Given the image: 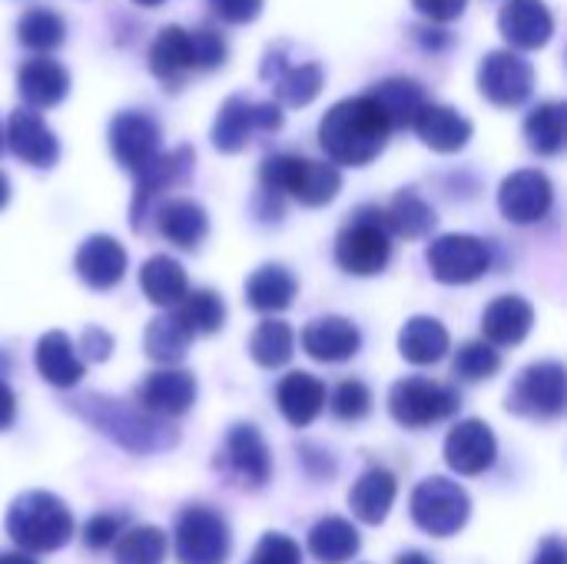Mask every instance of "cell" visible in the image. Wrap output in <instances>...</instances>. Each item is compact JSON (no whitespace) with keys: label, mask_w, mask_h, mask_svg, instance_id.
Segmentation results:
<instances>
[{"label":"cell","mask_w":567,"mask_h":564,"mask_svg":"<svg viewBox=\"0 0 567 564\" xmlns=\"http://www.w3.org/2000/svg\"><path fill=\"white\" fill-rule=\"evenodd\" d=\"M389 123L369 96L336 103L319 123V143L339 166H369L389 143Z\"/></svg>","instance_id":"cell-1"},{"label":"cell","mask_w":567,"mask_h":564,"mask_svg":"<svg viewBox=\"0 0 567 564\" xmlns=\"http://www.w3.org/2000/svg\"><path fill=\"white\" fill-rule=\"evenodd\" d=\"M73 412L80 419H86L96 432H103L106 439H113L116 445H123L130 452H159V449L176 442V432H169L163 425V419L146 416L140 406L133 409L120 399L83 396L73 402Z\"/></svg>","instance_id":"cell-2"},{"label":"cell","mask_w":567,"mask_h":564,"mask_svg":"<svg viewBox=\"0 0 567 564\" xmlns=\"http://www.w3.org/2000/svg\"><path fill=\"white\" fill-rule=\"evenodd\" d=\"M7 535L33 555L56 552L73 535L70 509L50 492H23L7 509Z\"/></svg>","instance_id":"cell-3"},{"label":"cell","mask_w":567,"mask_h":564,"mask_svg":"<svg viewBox=\"0 0 567 564\" xmlns=\"http://www.w3.org/2000/svg\"><path fill=\"white\" fill-rule=\"evenodd\" d=\"M262 189L269 196H292L302 206H326L339 196L342 176L329 163L279 153L262 163Z\"/></svg>","instance_id":"cell-4"},{"label":"cell","mask_w":567,"mask_h":564,"mask_svg":"<svg viewBox=\"0 0 567 564\" xmlns=\"http://www.w3.org/2000/svg\"><path fill=\"white\" fill-rule=\"evenodd\" d=\"M392 259V233L382 209H362L336 239V263L349 276H375Z\"/></svg>","instance_id":"cell-5"},{"label":"cell","mask_w":567,"mask_h":564,"mask_svg":"<svg viewBox=\"0 0 567 564\" xmlns=\"http://www.w3.org/2000/svg\"><path fill=\"white\" fill-rule=\"evenodd\" d=\"M468 515H472V499L452 479L432 475L412 492V519L422 532H429L435 539L458 535L465 529Z\"/></svg>","instance_id":"cell-6"},{"label":"cell","mask_w":567,"mask_h":564,"mask_svg":"<svg viewBox=\"0 0 567 564\" xmlns=\"http://www.w3.org/2000/svg\"><path fill=\"white\" fill-rule=\"evenodd\" d=\"M233 548L229 525L206 505H193L176 522V562L179 564H226Z\"/></svg>","instance_id":"cell-7"},{"label":"cell","mask_w":567,"mask_h":564,"mask_svg":"<svg viewBox=\"0 0 567 564\" xmlns=\"http://www.w3.org/2000/svg\"><path fill=\"white\" fill-rule=\"evenodd\" d=\"M458 409V396L432 379H402L389 392V412L405 429H425L449 419Z\"/></svg>","instance_id":"cell-8"},{"label":"cell","mask_w":567,"mask_h":564,"mask_svg":"<svg viewBox=\"0 0 567 564\" xmlns=\"http://www.w3.org/2000/svg\"><path fill=\"white\" fill-rule=\"evenodd\" d=\"M429 269L439 283L445 286H468L475 279H482L488 273V246L478 239V236H468V233H449V236H439L429 253Z\"/></svg>","instance_id":"cell-9"},{"label":"cell","mask_w":567,"mask_h":564,"mask_svg":"<svg viewBox=\"0 0 567 564\" xmlns=\"http://www.w3.org/2000/svg\"><path fill=\"white\" fill-rule=\"evenodd\" d=\"M565 366L561 362H535L528 366L508 392V409L518 416L555 419L565 412Z\"/></svg>","instance_id":"cell-10"},{"label":"cell","mask_w":567,"mask_h":564,"mask_svg":"<svg viewBox=\"0 0 567 564\" xmlns=\"http://www.w3.org/2000/svg\"><path fill=\"white\" fill-rule=\"evenodd\" d=\"M478 90L495 106H522L535 90V70L515 50H495L478 66Z\"/></svg>","instance_id":"cell-11"},{"label":"cell","mask_w":567,"mask_h":564,"mask_svg":"<svg viewBox=\"0 0 567 564\" xmlns=\"http://www.w3.org/2000/svg\"><path fill=\"white\" fill-rule=\"evenodd\" d=\"M110 150L113 160L130 170V173H143L156 156H159V126L153 116L146 113H120L110 123Z\"/></svg>","instance_id":"cell-12"},{"label":"cell","mask_w":567,"mask_h":564,"mask_svg":"<svg viewBox=\"0 0 567 564\" xmlns=\"http://www.w3.org/2000/svg\"><path fill=\"white\" fill-rule=\"evenodd\" d=\"M551 203H555V189L542 170H518V173L505 176V183L498 189L502 216L518 226H528V223H538L542 216H548Z\"/></svg>","instance_id":"cell-13"},{"label":"cell","mask_w":567,"mask_h":564,"mask_svg":"<svg viewBox=\"0 0 567 564\" xmlns=\"http://www.w3.org/2000/svg\"><path fill=\"white\" fill-rule=\"evenodd\" d=\"M495 455H498L495 432L485 422H478V419L458 422L449 432V439H445V462L458 475H482V472H488L495 465Z\"/></svg>","instance_id":"cell-14"},{"label":"cell","mask_w":567,"mask_h":564,"mask_svg":"<svg viewBox=\"0 0 567 564\" xmlns=\"http://www.w3.org/2000/svg\"><path fill=\"white\" fill-rule=\"evenodd\" d=\"M193 402H196V379L183 369H159L146 376L136 389V406L156 419L183 416L189 412Z\"/></svg>","instance_id":"cell-15"},{"label":"cell","mask_w":567,"mask_h":564,"mask_svg":"<svg viewBox=\"0 0 567 564\" xmlns=\"http://www.w3.org/2000/svg\"><path fill=\"white\" fill-rule=\"evenodd\" d=\"M3 140H7V146L13 150V156L23 160L27 166L50 170V166L60 160V143H56V136L50 133V126L40 120L37 110H27V106H23V110H13Z\"/></svg>","instance_id":"cell-16"},{"label":"cell","mask_w":567,"mask_h":564,"mask_svg":"<svg viewBox=\"0 0 567 564\" xmlns=\"http://www.w3.org/2000/svg\"><path fill=\"white\" fill-rule=\"evenodd\" d=\"M193 170V150L179 146L173 153H159L143 173H136V193H133V229H143V216L150 213L153 199L166 193L169 186L183 183Z\"/></svg>","instance_id":"cell-17"},{"label":"cell","mask_w":567,"mask_h":564,"mask_svg":"<svg viewBox=\"0 0 567 564\" xmlns=\"http://www.w3.org/2000/svg\"><path fill=\"white\" fill-rule=\"evenodd\" d=\"M498 30L515 50H538L555 33V17L545 0H508L498 13Z\"/></svg>","instance_id":"cell-18"},{"label":"cell","mask_w":567,"mask_h":564,"mask_svg":"<svg viewBox=\"0 0 567 564\" xmlns=\"http://www.w3.org/2000/svg\"><path fill=\"white\" fill-rule=\"evenodd\" d=\"M226 465L246 489H262L272 475L269 449L256 425H233L226 435Z\"/></svg>","instance_id":"cell-19"},{"label":"cell","mask_w":567,"mask_h":564,"mask_svg":"<svg viewBox=\"0 0 567 564\" xmlns=\"http://www.w3.org/2000/svg\"><path fill=\"white\" fill-rule=\"evenodd\" d=\"M76 276L90 286V289H113L123 273H126V249L113 239V236H86L83 246L76 249Z\"/></svg>","instance_id":"cell-20"},{"label":"cell","mask_w":567,"mask_h":564,"mask_svg":"<svg viewBox=\"0 0 567 564\" xmlns=\"http://www.w3.org/2000/svg\"><path fill=\"white\" fill-rule=\"evenodd\" d=\"M359 329L342 316H322L302 329V349L319 362H346L359 352Z\"/></svg>","instance_id":"cell-21"},{"label":"cell","mask_w":567,"mask_h":564,"mask_svg":"<svg viewBox=\"0 0 567 564\" xmlns=\"http://www.w3.org/2000/svg\"><path fill=\"white\" fill-rule=\"evenodd\" d=\"M17 90L27 100V110H50L56 106L66 90H70V73L63 63L50 60V57H37L27 60L17 73Z\"/></svg>","instance_id":"cell-22"},{"label":"cell","mask_w":567,"mask_h":564,"mask_svg":"<svg viewBox=\"0 0 567 564\" xmlns=\"http://www.w3.org/2000/svg\"><path fill=\"white\" fill-rule=\"evenodd\" d=\"M532 326H535V309L522 296H498L482 316V332L492 349L518 346L532 332Z\"/></svg>","instance_id":"cell-23"},{"label":"cell","mask_w":567,"mask_h":564,"mask_svg":"<svg viewBox=\"0 0 567 564\" xmlns=\"http://www.w3.org/2000/svg\"><path fill=\"white\" fill-rule=\"evenodd\" d=\"M412 130L435 153H455V150H462L472 140V123L458 110L442 106V103H425L419 110Z\"/></svg>","instance_id":"cell-24"},{"label":"cell","mask_w":567,"mask_h":564,"mask_svg":"<svg viewBox=\"0 0 567 564\" xmlns=\"http://www.w3.org/2000/svg\"><path fill=\"white\" fill-rule=\"evenodd\" d=\"M276 402L292 429H306L326 406V386L309 372H289L276 389Z\"/></svg>","instance_id":"cell-25"},{"label":"cell","mask_w":567,"mask_h":564,"mask_svg":"<svg viewBox=\"0 0 567 564\" xmlns=\"http://www.w3.org/2000/svg\"><path fill=\"white\" fill-rule=\"evenodd\" d=\"M375 110L385 116L389 130H405L415 123L419 110L425 106V90L415 83V80H405V76H392V80H382L375 83L369 93H365Z\"/></svg>","instance_id":"cell-26"},{"label":"cell","mask_w":567,"mask_h":564,"mask_svg":"<svg viewBox=\"0 0 567 564\" xmlns=\"http://www.w3.org/2000/svg\"><path fill=\"white\" fill-rule=\"evenodd\" d=\"M33 362H37L40 376L56 389H70L83 379V359L76 356L66 332H60V329H50L40 336V342L33 349Z\"/></svg>","instance_id":"cell-27"},{"label":"cell","mask_w":567,"mask_h":564,"mask_svg":"<svg viewBox=\"0 0 567 564\" xmlns=\"http://www.w3.org/2000/svg\"><path fill=\"white\" fill-rule=\"evenodd\" d=\"M395 495H399V485H395V475L385 472V469H369L349 492V509L359 522L365 525H382L395 505Z\"/></svg>","instance_id":"cell-28"},{"label":"cell","mask_w":567,"mask_h":564,"mask_svg":"<svg viewBox=\"0 0 567 564\" xmlns=\"http://www.w3.org/2000/svg\"><path fill=\"white\" fill-rule=\"evenodd\" d=\"M449 346H452L449 329L439 319H432V316H415L399 332V352L412 366H432V362H439L449 352Z\"/></svg>","instance_id":"cell-29"},{"label":"cell","mask_w":567,"mask_h":564,"mask_svg":"<svg viewBox=\"0 0 567 564\" xmlns=\"http://www.w3.org/2000/svg\"><path fill=\"white\" fill-rule=\"evenodd\" d=\"M156 223H159V233L173 246H179V249L199 246L206 239V233H209V216L193 199H169V203H163Z\"/></svg>","instance_id":"cell-30"},{"label":"cell","mask_w":567,"mask_h":564,"mask_svg":"<svg viewBox=\"0 0 567 564\" xmlns=\"http://www.w3.org/2000/svg\"><path fill=\"white\" fill-rule=\"evenodd\" d=\"M140 286H143V296L159 309L179 306L183 296L189 293L186 269L169 256H150L140 269Z\"/></svg>","instance_id":"cell-31"},{"label":"cell","mask_w":567,"mask_h":564,"mask_svg":"<svg viewBox=\"0 0 567 564\" xmlns=\"http://www.w3.org/2000/svg\"><path fill=\"white\" fill-rule=\"evenodd\" d=\"M362 542H359V532L352 522L346 519H322L312 532H309V552L312 558L322 564H346L359 555Z\"/></svg>","instance_id":"cell-32"},{"label":"cell","mask_w":567,"mask_h":564,"mask_svg":"<svg viewBox=\"0 0 567 564\" xmlns=\"http://www.w3.org/2000/svg\"><path fill=\"white\" fill-rule=\"evenodd\" d=\"M150 70L163 83H179L193 70V53H189V30L183 27H163L150 47Z\"/></svg>","instance_id":"cell-33"},{"label":"cell","mask_w":567,"mask_h":564,"mask_svg":"<svg viewBox=\"0 0 567 564\" xmlns=\"http://www.w3.org/2000/svg\"><path fill=\"white\" fill-rule=\"evenodd\" d=\"M292 299H296V279L276 263L259 266L246 283V302L256 312H282L292 306Z\"/></svg>","instance_id":"cell-34"},{"label":"cell","mask_w":567,"mask_h":564,"mask_svg":"<svg viewBox=\"0 0 567 564\" xmlns=\"http://www.w3.org/2000/svg\"><path fill=\"white\" fill-rule=\"evenodd\" d=\"M256 133V120H252V103H246L243 96H233L219 106L216 123H213V143L219 153H239L249 136Z\"/></svg>","instance_id":"cell-35"},{"label":"cell","mask_w":567,"mask_h":564,"mask_svg":"<svg viewBox=\"0 0 567 564\" xmlns=\"http://www.w3.org/2000/svg\"><path fill=\"white\" fill-rule=\"evenodd\" d=\"M385 226L389 233H399L405 239H422L435 229V213L415 189H402L385 209Z\"/></svg>","instance_id":"cell-36"},{"label":"cell","mask_w":567,"mask_h":564,"mask_svg":"<svg viewBox=\"0 0 567 564\" xmlns=\"http://www.w3.org/2000/svg\"><path fill=\"white\" fill-rule=\"evenodd\" d=\"M326 76H322V66L319 63H296V66H282L276 70V83H272V93H276V106H309L319 90H322Z\"/></svg>","instance_id":"cell-37"},{"label":"cell","mask_w":567,"mask_h":564,"mask_svg":"<svg viewBox=\"0 0 567 564\" xmlns=\"http://www.w3.org/2000/svg\"><path fill=\"white\" fill-rule=\"evenodd\" d=\"M173 316L183 322V329L189 336H213L226 322V306L213 289H196V293L183 296V302L176 306Z\"/></svg>","instance_id":"cell-38"},{"label":"cell","mask_w":567,"mask_h":564,"mask_svg":"<svg viewBox=\"0 0 567 564\" xmlns=\"http://www.w3.org/2000/svg\"><path fill=\"white\" fill-rule=\"evenodd\" d=\"M193 336L183 329V322L176 316H156L150 326H146V336H143V346H146V356L153 362H179L189 349Z\"/></svg>","instance_id":"cell-39"},{"label":"cell","mask_w":567,"mask_h":564,"mask_svg":"<svg viewBox=\"0 0 567 564\" xmlns=\"http://www.w3.org/2000/svg\"><path fill=\"white\" fill-rule=\"evenodd\" d=\"M525 136L535 153L555 156L565 146V106L561 103H542L525 120Z\"/></svg>","instance_id":"cell-40"},{"label":"cell","mask_w":567,"mask_h":564,"mask_svg":"<svg viewBox=\"0 0 567 564\" xmlns=\"http://www.w3.org/2000/svg\"><path fill=\"white\" fill-rule=\"evenodd\" d=\"M166 558V535L156 525H136L113 542L116 564H159Z\"/></svg>","instance_id":"cell-41"},{"label":"cell","mask_w":567,"mask_h":564,"mask_svg":"<svg viewBox=\"0 0 567 564\" xmlns=\"http://www.w3.org/2000/svg\"><path fill=\"white\" fill-rule=\"evenodd\" d=\"M249 352H252V359H256L262 369H279V366H286V362L292 359V352H296V336H292V329H289L286 322L266 319V322L252 332Z\"/></svg>","instance_id":"cell-42"},{"label":"cell","mask_w":567,"mask_h":564,"mask_svg":"<svg viewBox=\"0 0 567 564\" xmlns=\"http://www.w3.org/2000/svg\"><path fill=\"white\" fill-rule=\"evenodd\" d=\"M63 33H66L63 20L53 10H47V7L27 10L20 17V23H17V40L23 47H30V50H53V47L63 43Z\"/></svg>","instance_id":"cell-43"},{"label":"cell","mask_w":567,"mask_h":564,"mask_svg":"<svg viewBox=\"0 0 567 564\" xmlns=\"http://www.w3.org/2000/svg\"><path fill=\"white\" fill-rule=\"evenodd\" d=\"M502 369V356L498 349H492L488 342H465L455 352V376L462 382H482L492 379Z\"/></svg>","instance_id":"cell-44"},{"label":"cell","mask_w":567,"mask_h":564,"mask_svg":"<svg viewBox=\"0 0 567 564\" xmlns=\"http://www.w3.org/2000/svg\"><path fill=\"white\" fill-rule=\"evenodd\" d=\"M372 409V392L359 382V379H346L336 392H332V412L342 422H359L365 419Z\"/></svg>","instance_id":"cell-45"},{"label":"cell","mask_w":567,"mask_h":564,"mask_svg":"<svg viewBox=\"0 0 567 564\" xmlns=\"http://www.w3.org/2000/svg\"><path fill=\"white\" fill-rule=\"evenodd\" d=\"M246 564H302V552L289 535L269 532V535H262V542L256 545L252 558Z\"/></svg>","instance_id":"cell-46"},{"label":"cell","mask_w":567,"mask_h":564,"mask_svg":"<svg viewBox=\"0 0 567 564\" xmlns=\"http://www.w3.org/2000/svg\"><path fill=\"white\" fill-rule=\"evenodd\" d=\"M189 53H193V70H213L226 60V40L203 27L196 33H189Z\"/></svg>","instance_id":"cell-47"},{"label":"cell","mask_w":567,"mask_h":564,"mask_svg":"<svg viewBox=\"0 0 567 564\" xmlns=\"http://www.w3.org/2000/svg\"><path fill=\"white\" fill-rule=\"evenodd\" d=\"M120 519L116 515H93L90 522H86V529H83V542H86V548H93V552H100V548H110L116 539H120Z\"/></svg>","instance_id":"cell-48"},{"label":"cell","mask_w":567,"mask_h":564,"mask_svg":"<svg viewBox=\"0 0 567 564\" xmlns=\"http://www.w3.org/2000/svg\"><path fill=\"white\" fill-rule=\"evenodd\" d=\"M209 7H213L223 20H229V23H249V20L259 17L262 0H209Z\"/></svg>","instance_id":"cell-49"},{"label":"cell","mask_w":567,"mask_h":564,"mask_svg":"<svg viewBox=\"0 0 567 564\" xmlns=\"http://www.w3.org/2000/svg\"><path fill=\"white\" fill-rule=\"evenodd\" d=\"M412 3H415L419 13H425L435 23H449V20L462 17L465 7H468V0H412Z\"/></svg>","instance_id":"cell-50"},{"label":"cell","mask_w":567,"mask_h":564,"mask_svg":"<svg viewBox=\"0 0 567 564\" xmlns=\"http://www.w3.org/2000/svg\"><path fill=\"white\" fill-rule=\"evenodd\" d=\"M110 349H113V339H110L103 329L90 326V329L83 332V352H86L90 362H103V359L110 356Z\"/></svg>","instance_id":"cell-51"},{"label":"cell","mask_w":567,"mask_h":564,"mask_svg":"<svg viewBox=\"0 0 567 564\" xmlns=\"http://www.w3.org/2000/svg\"><path fill=\"white\" fill-rule=\"evenodd\" d=\"M252 120H256V130H279L282 126V110L276 103H252Z\"/></svg>","instance_id":"cell-52"},{"label":"cell","mask_w":567,"mask_h":564,"mask_svg":"<svg viewBox=\"0 0 567 564\" xmlns=\"http://www.w3.org/2000/svg\"><path fill=\"white\" fill-rule=\"evenodd\" d=\"M532 564H567L565 542H561V539H545Z\"/></svg>","instance_id":"cell-53"},{"label":"cell","mask_w":567,"mask_h":564,"mask_svg":"<svg viewBox=\"0 0 567 564\" xmlns=\"http://www.w3.org/2000/svg\"><path fill=\"white\" fill-rule=\"evenodd\" d=\"M13 416H17V399H13L10 386H3V382H0V432H3V429H10Z\"/></svg>","instance_id":"cell-54"},{"label":"cell","mask_w":567,"mask_h":564,"mask_svg":"<svg viewBox=\"0 0 567 564\" xmlns=\"http://www.w3.org/2000/svg\"><path fill=\"white\" fill-rule=\"evenodd\" d=\"M395 564H432V558L422 555V552H405V555H399V562Z\"/></svg>","instance_id":"cell-55"},{"label":"cell","mask_w":567,"mask_h":564,"mask_svg":"<svg viewBox=\"0 0 567 564\" xmlns=\"http://www.w3.org/2000/svg\"><path fill=\"white\" fill-rule=\"evenodd\" d=\"M0 564H37L30 555H17V552H7V555H0Z\"/></svg>","instance_id":"cell-56"},{"label":"cell","mask_w":567,"mask_h":564,"mask_svg":"<svg viewBox=\"0 0 567 564\" xmlns=\"http://www.w3.org/2000/svg\"><path fill=\"white\" fill-rule=\"evenodd\" d=\"M7 199H10V183H7V176L0 173V209L7 206Z\"/></svg>","instance_id":"cell-57"},{"label":"cell","mask_w":567,"mask_h":564,"mask_svg":"<svg viewBox=\"0 0 567 564\" xmlns=\"http://www.w3.org/2000/svg\"><path fill=\"white\" fill-rule=\"evenodd\" d=\"M133 3H140V7H159L163 0H133Z\"/></svg>","instance_id":"cell-58"},{"label":"cell","mask_w":567,"mask_h":564,"mask_svg":"<svg viewBox=\"0 0 567 564\" xmlns=\"http://www.w3.org/2000/svg\"><path fill=\"white\" fill-rule=\"evenodd\" d=\"M0 150H3V130H0Z\"/></svg>","instance_id":"cell-59"}]
</instances>
